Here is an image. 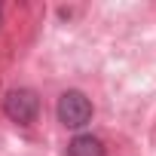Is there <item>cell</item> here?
<instances>
[{"instance_id": "cell-1", "label": "cell", "mask_w": 156, "mask_h": 156, "mask_svg": "<svg viewBox=\"0 0 156 156\" xmlns=\"http://www.w3.org/2000/svg\"><path fill=\"white\" fill-rule=\"evenodd\" d=\"M92 119V101L83 92H64L58 98V122L67 129H83Z\"/></svg>"}, {"instance_id": "cell-2", "label": "cell", "mask_w": 156, "mask_h": 156, "mask_svg": "<svg viewBox=\"0 0 156 156\" xmlns=\"http://www.w3.org/2000/svg\"><path fill=\"white\" fill-rule=\"evenodd\" d=\"M3 110H6V116H9L12 122L31 126V122L37 119L40 98H37V92H31V89H12V92L6 95V101H3Z\"/></svg>"}, {"instance_id": "cell-3", "label": "cell", "mask_w": 156, "mask_h": 156, "mask_svg": "<svg viewBox=\"0 0 156 156\" xmlns=\"http://www.w3.org/2000/svg\"><path fill=\"white\" fill-rule=\"evenodd\" d=\"M67 156H104V144L95 135H76L67 144Z\"/></svg>"}]
</instances>
